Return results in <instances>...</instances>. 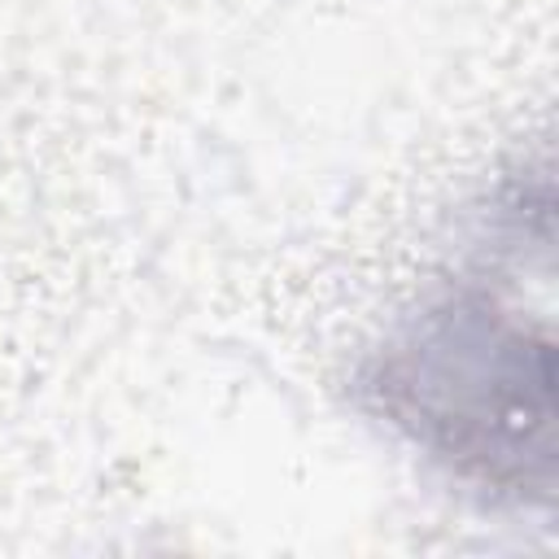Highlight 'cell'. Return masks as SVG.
I'll list each match as a JSON object with an SVG mask.
<instances>
[{"label":"cell","instance_id":"obj_1","mask_svg":"<svg viewBox=\"0 0 559 559\" xmlns=\"http://www.w3.org/2000/svg\"><path fill=\"white\" fill-rule=\"evenodd\" d=\"M546 162H515L485 192L463 262L376 341L354 376L371 419L489 507L550 511L555 336L528 280L550 275Z\"/></svg>","mask_w":559,"mask_h":559}]
</instances>
